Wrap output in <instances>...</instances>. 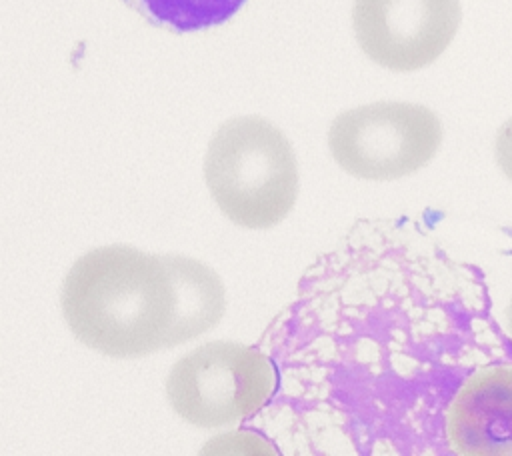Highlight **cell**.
I'll return each instance as SVG.
<instances>
[{
  "mask_svg": "<svg viewBox=\"0 0 512 456\" xmlns=\"http://www.w3.org/2000/svg\"><path fill=\"white\" fill-rule=\"evenodd\" d=\"M482 318L472 272L414 224L358 220L264 330L276 390L242 430L290 456L436 452Z\"/></svg>",
  "mask_w": 512,
  "mask_h": 456,
  "instance_id": "obj_1",
  "label": "cell"
},
{
  "mask_svg": "<svg viewBox=\"0 0 512 456\" xmlns=\"http://www.w3.org/2000/svg\"><path fill=\"white\" fill-rule=\"evenodd\" d=\"M60 302L70 332L84 346L112 358H140L166 348L176 288L162 256L110 244L72 264Z\"/></svg>",
  "mask_w": 512,
  "mask_h": 456,
  "instance_id": "obj_2",
  "label": "cell"
},
{
  "mask_svg": "<svg viewBox=\"0 0 512 456\" xmlns=\"http://www.w3.org/2000/svg\"><path fill=\"white\" fill-rule=\"evenodd\" d=\"M204 180L220 212L250 230L276 226L298 198L294 148L262 116H236L214 132L204 156Z\"/></svg>",
  "mask_w": 512,
  "mask_h": 456,
  "instance_id": "obj_3",
  "label": "cell"
},
{
  "mask_svg": "<svg viewBox=\"0 0 512 456\" xmlns=\"http://www.w3.org/2000/svg\"><path fill=\"white\" fill-rule=\"evenodd\" d=\"M276 390V370L258 346L206 342L184 354L168 372L172 410L196 428H224L258 414Z\"/></svg>",
  "mask_w": 512,
  "mask_h": 456,
  "instance_id": "obj_4",
  "label": "cell"
},
{
  "mask_svg": "<svg viewBox=\"0 0 512 456\" xmlns=\"http://www.w3.org/2000/svg\"><path fill=\"white\" fill-rule=\"evenodd\" d=\"M442 122L426 106L380 100L338 114L328 128L336 164L362 180H398L424 168L442 144Z\"/></svg>",
  "mask_w": 512,
  "mask_h": 456,
  "instance_id": "obj_5",
  "label": "cell"
},
{
  "mask_svg": "<svg viewBox=\"0 0 512 456\" xmlns=\"http://www.w3.org/2000/svg\"><path fill=\"white\" fill-rule=\"evenodd\" d=\"M460 20V0H354L352 10L358 46L392 72H414L438 60Z\"/></svg>",
  "mask_w": 512,
  "mask_h": 456,
  "instance_id": "obj_6",
  "label": "cell"
},
{
  "mask_svg": "<svg viewBox=\"0 0 512 456\" xmlns=\"http://www.w3.org/2000/svg\"><path fill=\"white\" fill-rule=\"evenodd\" d=\"M442 442L458 456H512V364L468 374L444 408Z\"/></svg>",
  "mask_w": 512,
  "mask_h": 456,
  "instance_id": "obj_7",
  "label": "cell"
},
{
  "mask_svg": "<svg viewBox=\"0 0 512 456\" xmlns=\"http://www.w3.org/2000/svg\"><path fill=\"white\" fill-rule=\"evenodd\" d=\"M176 288V314L166 348L184 344L214 328L226 310V294L218 274L206 264L180 256H162Z\"/></svg>",
  "mask_w": 512,
  "mask_h": 456,
  "instance_id": "obj_8",
  "label": "cell"
},
{
  "mask_svg": "<svg viewBox=\"0 0 512 456\" xmlns=\"http://www.w3.org/2000/svg\"><path fill=\"white\" fill-rule=\"evenodd\" d=\"M154 26L172 32H200L228 22L246 0H124Z\"/></svg>",
  "mask_w": 512,
  "mask_h": 456,
  "instance_id": "obj_9",
  "label": "cell"
},
{
  "mask_svg": "<svg viewBox=\"0 0 512 456\" xmlns=\"http://www.w3.org/2000/svg\"><path fill=\"white\" fill-rule=\"evenodd\" d=\"M494 158L502 174L512 182V116L496 132Z\"/></svg>",
  "mask_w": 512,
  "mask_h": 456,
  "instance_id": "obj_10",
  "label": "cell"
},
{
  "mask_svg": "<svg viewBox=\"0 0 512 456\" xmlns=\"http://www.w3.org/2000/svg\"><path fill=\"white\" fill-rule=\"evenodd\" d=\"M506 326H508V336L512 340V298H510L508 308H506Z\"/></svg>",
  "mask_w": 512,
  "mask_h": 456,
  "instance_id": "obj_11",
  "label": "cell"
}]
</instances>
